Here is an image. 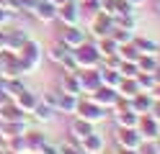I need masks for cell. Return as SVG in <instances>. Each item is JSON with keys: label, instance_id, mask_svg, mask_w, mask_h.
<instances>
[{"label": "cell", "instance_id": "cell-1", "mask_svg": "<svg viewBox=\"0 0 160 154\" xmlns=\"http://www.w3.org/2000/svg\"><path fill=\"white\" fill-rule=\"evenodd\" d=\"M18 59H21L26 75H34V72H39L42 64H44V46L39 44L36 39H28L26 44L18 49Z\"/></svg>", "mask_w": 160, "mask_h": 154}, {"label": "cell", "instance_id": "cell-2", "mask_svg": "<svg viewBox=\"0 0 160 154\" xmlns=\"http://www.w3.org/2000/svg\"><path fill=\"white\" fill-rule=\"evenodd\" d=\"M72 59H75L78 69H93V67H101V62H103L96 41H83L78 49H72Z\"/></svg>", "mask_w": 160, "mask_h": 154}, {"label": "cell", "instance_id": "cell-3", "mask_svg": "<svg viewBox=\"0 0 160 154\" xmlns=\"http://www.w3.org/2000/svg\"><path fill=\"white\" fill-rule=\"evenodd\" d=\"M75 116H80V118H85V121H91L93 126H96V123H101V121H106V118H108V110H106L103 105H98L96 100H91L88 95H80V100H78V110H75Z\"/></svg>", "mask_w": 160, "mask_h": 154}, {"label": "cell", "instance_id": "cell-4", "mask_svg": "<svg viewBox=\"0 0 160 154\" xmlns=\"http://www.w3.org/2000/svg\"><path fill=\"white\" fill-rule=\"evenodd\" d=\"M114 31V18L103 13V10H98V13L93 16H88V34L96 36V39H101V36H108Z\"/></svg>", "mask_w": 160, "mask_h": 154}, {"label": "cell", "instance_id": "cell-5", "mask_svg": "<svg viewBox=\"0 0 160 154\" xmlns=\"http://www.w3.org/2000/svg\"><path fill=\"white\" fill-rule=\"evenodd\" d=\"M108 113H111V118H114V123H116L119 128H137V121H139V116H137V113L127 105L124 100L119 103L116 108H111Z\"/></svg>", "mask_w": 160, "mask_h": 154}, {"label": "cell", "instance_id": "cell-6", "mask_svg": "<svg viewBox=\"0 0 160 154\" xmlns=\"http://www.w3.org/2000/svg\"><path fill=\"white\" fill-rule=\"evenodd\" d=\"M78 82H80V92L83 95H91L101 87V69L93 67V69H78Z\"/></svg>", "mask_w": 160, "mask_h": 154}, {"label": "cell", "instance_id": "cell-7", "mask_svg": "<svg viewBox=\"0 0 160 154\" xmlns=\"http://www.w3.org/2000/svg\"><path fill=\"white\" fill-rule=\"evenodd\" d=\"M57 21H59L62 26H80V21H83V13H80L78 0H70V3L59 5V8H57Z\"/></svg>", "mask_w": 160, "mask_h": 154}, {"label": "cell", "instance_id": "cell-8", "mask_svg": "<svg viewBox=\"0 0 160 154\" xmlns=\"http://www.w3.org/2000/svg\"><path fill=\"white\" fill-rule=\"evenodd\" d=\"M114 141H116V149H139L142 147V136L137 133V128H119L116 126Z\"/></svg>", "mask_w": 160, "mask_h": 154}, {"label": "cell", "instance_id": "cell-9", "mask_svg": "<svg viewBox=\"0 0 160 154\" xmlns=\"http://www.w3.org/2000/svg\"><path fill=\"white\" fill-rule=\"evenodd\" d=\"M88 98L96 100L98 105H103L106 110H111V108H116L119 103H122V95H119V90H116V87H106V85H101L96 92H91Z\"/></svg>", "mask_w": 160, "mask_h": 154}, {"label": "cell", "instance_id": "cell-10", "mask_svg": "<svg viewBox=\"0 0 160 154\" xmlns=\"http://www.w3.org/2000/svg\"><path fill=\"white\" fill-rule=\"evenodd\" d=\"M59 41H62L65 46L70 49H78L83 41H88V31L85 28H80V26H62V31H59Z\"/></svg>", "mask_w": 160, "mask_h": 154}, {"label": "cell", "instance_id": "cell-11", "mask_svg": "<svg viewBox=\"0 0 160 154\" xmlns=\"http://www.w3.org/2000/svg\"><path fill=\"white\" fill-rule=\"evenodd\" d=\"M137 133L142 136V141H152L160 136V121L155 116H150V113H145V116H139L137 121Z\"/></svg>", "mask_w": 160, "mask_h": 154}, {"label": "cell", "instance_id": "cell-12", "mask_svg": "<svg viewBox=\"0 0 160 154\" xmlns=\"http://www.w3.org/2000/svg\"><path fill=\"white\" fill-rule=\"evenodd\" d=\"M0 77L8 80V77H26V69L21 64V59H18V54H8L3 57V64H0Z\"/></svg>", "mask_w": 160, "mask_h": 154}, {"label": "cell", "instance_id": "cell-13", "mask_svg": "<svg viewBox=\"0 0 160 154\" xmlns=\"http://www.w3.org/2000/svg\"><path fill=\"white\" fill-rule=\"evenodd\" d=\"M72 121H70V126H67V131H70V139H72L75 144L78 141H83L88 133H93L96 131V126L91 121H85V118H80V116H70Z\"/></svg>", "mask_w": 160, "mask_h": 154}, {"label": "cell", "instance_id": "cell-14", "mask_svg": "<svg viewBox=\"0 0 160 154\" xmlns=\"http://www.w3.org/2000/svg\"><path fill=\"white\" fill-rule=\"evenodd\" d=\"M129 108H132L137 116H145V113H150L152 110V103H155V95L152 92H137L134 98H129V100H124Z\"/></svg>", "mask_w": 160, "mask_h": 154}, {"label": "cell", "instance_id": "cell-15", "mask_svg": "<svg viewBox=\"0 0 160 154\" xmlns=\"http://www.w3.org/2000/svg\"><path fill=\"white\" fill-rule=\"evenodd\" d=\"M78 147H80L83 154H101V152H106V139L93 131V133H88L83 141H78Z\"/></svg>", "mask_w": 160, "mask_h": 154}, {"label": "cell", "instance_id": "cell-16", "mask_svg": "<svg viewBox=\"0 0 160 154\" xmlns=\"http://www.w3.org/2000/svg\"><path fill=\"white\" fill-rule=\"evenodd\" d=\"M31 16L39 21V23H52V21H57V5L49 3V0H39L36 8L31 10Z\"/></svg>", "mask_w": 160, "mask_h": 154}, {"label": "cell", "instance_id": "cell-17", "mask_svg": "<svg viewBox=\"0 0 160 154\" xmlns=\"http://www.w3.org/2000/svg\"><path fill=\"white\" fill-rule=\"evenodd\" d=\"M57 90L59 92H70V95H83L80 92V82H78V75L75 72H62V75L57 77Z\"/></svg>", "mask_w": 160, "mask_h": 154}, {"label": "cell", "instance_id": "cell-18", "mask_svg": "<svg viewBox=\"0 0 160 154\" xmlns=\"http://www.w3.org/2000/svg\"><path fill=\"white\" fill-rule=\"evenodd\" d=\"M39 100H42V98H39L34 90H28V87H23V90H21V92H18V95L13 98V103H16V105L26 113V116H31V110L36 108V103H39Z\"/></svg>", "mask_w": 160, "mask_h": 154}, {"label": "cell", "instance_id": "cell-19", "mask_svg": "<svg viewBox=\"0 0 160 154\" xmlns=\"http://www.w3.org/2000/svg\"><path fill=\"white\" fill-rule=\"evenodd\" d=\"M78 95H70V92H59L57 90V103H54V110L57 113H65V116H75L78 110Z\"/></svg>", "mask_w": 160, "mask_h": 154}, {"label": "cell", "instance_id": "cell-20", "mask_svg": "<svg viewBox=\"0 0 160 154\" xmlns=\"http://www.w3.org/2000/svg\"><path fill=\"white\" fill-rule=\"evenodd\" d=\"M70 54H72V49H70V46H65V44H62L59 39H57L54 44H52V46H49V49L44 51V57H47L49 62H52V64H57V67L62 64V62H65V59H67Z\"/></svg>", "mask_w": 160, "mask_h": 154}, {"label": "cell", "instance_id": "cell-21", "mask_svg": "<svg viewBox=\"0 0 160 154\" xmlns=\"http://www.w3.org/2000/svg\"><path fill=\"white\" fill-rule=\"evenodd\" d=\"M28 128V121H0V136L5 141L11 136H18V133H23Z\"/></svg>", "mask_w": 160, "mask_h": 154}, {"label": "cell", "instance_id": "cell-22", "mask_svg": "<svg viewBox=\"0 0 160 154\" xmlns=\"http://www.w3.org/2000/svg\"><path fill=\"white\" fill-rule=\"evenodd\" d=\"M23 139H26V147H28V152H39V149H42L44 144L49 141V136H47V133L36 131V128H26V131H23Z\"/></svg>", "mask_w": 160, "mask_h": 154}, {"label": "cell", "instance_id": "cell-23", "mask_svg": "<svg viewBox=\"0 0 160 154\" xmlns=\"http://www.w3.org/2000/svg\"><path fill=\"white\" fill-rule=\"evenodd\" d=\"M26 118H28V116L16 105L13 100H8V103L0 105V121H26Z\"/></svg>", "mask_w": 160, "mask_h": 154}, {"label": "cell", "instance_id": "cell-24", "mask_svg": "<svg viewBox=\"0 0 160 154\" xmlns=\"http://www.w3.org/2000/svg\"><path fill=\"white\" fill-rule=\"evenodd\" d=\"M132 44L139 49V54H155V57H160V44H158V41H152V39H142V36L134 34Z\"/></svg>", "mask_w": 160, "mask_h": 154}, {"label": "cell", "instance_id": "cell-25", "mask_svg": "<svg viewBox=\"0 0 160 154\" xmlns=\"http://www.w3.org/2000/svg\"><path fill=\"white\" fill-rule=\"evenodd\" d=\"M158 64H160V57H155V54H139V59H137V69L145 72V75H155Z\"/></svg>", "mask_w": 160, "mask_h": 154}, {"label": "cell", "instance_id": "cell-26", "mask_svg": "<svg viewBox=\"0 0 160 154\" xmlns=\"http://www.w3.org/2000/svg\"><path fill=\"white\" fill-rule=\"evenodd\" d=\"M31 116H34L36 121H44V123H49V121H52V118L57 116V110H54L52 105H47L44 100H39V103H36V108L31 110Z\"/></svg>", "mask_w": 160, "mask_h": 154}, {"label": "cell", "instance_id": "cell-27", "mask_svg": "<svg viewBox=\"0 0 160 154\" xmlns=\"http://www.w3.org/2000/svg\"><path fill=\"white\" fill-rule=\"evenodd\" d=\"M98 69H101V85H106V87H119V82H122L119 69H114V67H98Z\"/></svg>", "mask_w": 160, "mask_h": 154}, {"label": "cell", "instance_id": "cell-28", "mask_svg": "<svg viewBox=\"0 0 160 154\" xmlns=\"http://www.w3.org/2000/svg\"><path fill=\"white\" fill-rule=\"evenodd\" d=\"M116 57L122 59V62H137L139 59V49L129 41V44H122V46L116 49Z\"/></svg>", "mask_w": 160, "mask_h": 154}, {"label": "cell", "instance_id": "cell-29", "mask_svg": "<svg viewBox=\"0 0 160 154\" xmlns=\"http://www.w3.org/2000/svg\"><path fill=\"white\" fill-rule=\"evenodd\" d=\"M96 46H98V51H101V57H111V54H116V49H119V44H116L111 36L96 39Z\"/></svg>", "mask_w": 160, "mask_h": 154}, {"label": "cell", "instance_id": "cell-30", "mask_svg": "<svg viewBox=\"0 0 160 154\" xmlns=\"http://www.w3.org/2000/svg\"><path fill=\"white\" fill-rule=\"evenodd\" d=\"M137 85H139V90H142V92H152L155 85H158V77H155V75H145V72H139V75H137Z\"/></svg>", "mask_w": 160, "mask_h": 154}, {"label": "cell", "instance_id": "cell-31", "mask_svg": "<svg viewBox=\"0 0 160 154\" xmlns=\"http://www.w3.org/2000/svg\"><path fill=\"white\" fill-rule=\"evenodd\" d=\"M114 28L134 31V28H137V18H134V16H114Z\"/></svg>", "mask_w": 160, "mask_h": 154}, {"label": "cell", "instance_id": "cell-32", "mask_svg": "<svg viewBox=\"0 0 160 154\" xmlns=\"http://www.w3.org/2000/svg\"><path fill=\"white\" fill-rule=\"evenodd\" d=\"M108 36H111V39L116 41V44L122 46V44H129V41L134 39V31H127V28H114Z\"/></svg>", "mask_w": 160, "mask_h": 154}, {"label": "cell", "instance_id": "cell-33", "mask_svg": "<svg viewBox=\"0 0 160 154\" xmlns=\"http://www.w3.org/2000/svg\"><path fill=\"white\" fill-rule=\"evenodd\" d=\"M119 75H122V77H137L139 75V69H137V62H122V59H119Z\"/></svg>", "mask_w": 160, "mask_h": 154}, {"label": "cell", "instance_id": "cell-34", "mask_svg": "<svg viewBox=\"0 0 160 154\" xmlns=\"http://www.w3.org/2000/svg\"><path fill=\"white\" fill-rule=\"evenodd\" d=\"M0 51H8L13 54V44H11V31L5 26H0Z\"/></svg>", "mask_w": 160, "mask_h": 154}, {"label": "cell", "instance_id": "cell-35", "mask_svg": "<svg viewBox=\"0 0 160 154\" xmlns=\"http://www.w3.org/2000/svg\"><path fill=\"white\" fill-rule=\"evenodd\" d=\"M57 149H59V154H83L80 152V147L70 139V141H65V144H57Z\"/></svg>", "mask_w": 160, "mask_h": 154}, {"label": "cell", "instance_id": "cell-36", "mask_svg": "<svg viewBox=\"0 0 160 154\" xmlns=\"http://www.w3.org/2000/svg\"><path fill=\"white\" fill-rule=\"evenodd\" d=\"M39 0H16V5H18V13H31V10L36 8Z\"/></svg>", "mask_w": 160, "mask_h": 154}, {"label": "cell", "instance_id": "cell-37", "mask_svg": "<svg viewBox=\"0 0 160 154\" xmlns=\"http://www.w3.org/2000/svg\"><path fill=\"white\" fill-rule=\"evenodd\" d=\"M0 8L8 10V13H13V16H18V5H16V0H0Z\"/></svg>", "mask_w": 160, "mask_h": 154}, {"label": "cell", "instance_id": "cell-38", "mask_svg": "<svg viewBox=\"0 0 160 154\" xmlns=\"http://www.w3.org/2000/svg\"><path fill=\"white\" fill-rule=\"evenodd\" d=\"M39 154H59V149L54 147V144H52V141H47V144H44V147H42V149H39Z\"/></svg>", "mask_w": 160, "mask_h": 154}, {"label": "cell", "instance_id": "cell-39", "mask_svg": "<svg viewBox=\"0 0 160 154\" xmlns=\"http://www.w3.org/2000/svg\"><path fill=\"white\" fill-rule=\"evenodd\" d=\"M13 18H16L13 13H8V10H3V8H0V26H8Z\"/></svg>", "mask_w": 160, "mask_h": 154}, {"label": "cell", "instance_id": "cell-40", "mask_svg": "<svg viewBox=\"0 0 160 154\" xmlns=\"http://www.w3.org/2000/svg\"><path fill=\"white\" fill-rule=\"evenodd\" d=\"M150 116H155L158 121H160V100L155 98V103H152V110H150Z\"/></svg>", "mask_w": 160, "mask_h": 154}, {"label": "cell", "instance_id": "cell-41", "mask_svg": "<svg viewBox=\"0 0 160 154\" xmlns=\"http://www.w3.org/2000/svg\"><path fill=\"white\" fill-rule=\"evenodd\" d=\"M116 154H139V149H116Z\"/></svg>", "mask_w": 160, "mask_h": 154}, {"label": "cell", "instance_id": "cell-42", "mask_svg": "<svg viewBox=\"0 0 160 154\" xmlns=\"http://www.w3.org/2000/svg\"><path fill=\"white\" fill-rule=\"evenodd\" d=\"M127 3H129V5H134V8H139V5H145L147 0H127Z\"/></svg>", "mask_w": 160, "mask_h": 154}, {"label": "cell", "instance_id": "cell-43", "mask_svg": "<svg viewBox=\"0 0 160 154\" xmlns=\"http://www.w3.org/2000/svg\"><path fill=\"white\" fill-rule=\"evenodd\" d=\"M152 95H155V98L160 100V82H158V85H155V90H152Z\"/></svg>", "mask_w": 160, "mask_h": 154}, {"label": "cell", "instance_id": "cell-44", "mask_svg": "<svg viewBox=\"0 0 160 154\" xmlns=\"http://www.w3.org/2000/svg\"><path fill=\"white\" fill-rule=\"evenodd\" d=\"M49 3H54V5L59 8V5H65V3H70V0H49Z\"/></svg>", "mask_w": 160, "mask_h": 154}, {"label": "cell", "instance_id": "cell-45", "mask_svg": "<svg viewBox=\"0 0 160 154\" xmlns=\"http://www.w3.org/2000/svg\"><path fill=\"white\" fill-rule=\"evenodd\" d=\"M152 144H155V152L160 154V136H158V139H152Z\"/></svg>", "mask_w": 160, "mask_h": 154}, {"label": "cell", "instance_id": "cell-46", "mask_svg": "<svg viewBox=\"0 0 160 154\" xmlns=\"http://www.w3.org/2000/svg\"><path fill=\"white\" fill-rule=\"evenodd\" d=\"M152 8H155V13L160 16V0H155V3H152Z\"/></svg>", "mask_w": 160, "mask_h": 154}, {"label": "cell", "instance_id": "cell-47", "mask_svg": "<svg viewBox=\"0 0 160 154\" xmlns=\"http://www.w3.org/2000/svg\"><path fill=\"white\" fill-rule=\"evenodd\" d=\"M0 95H3V77H0Z\"/></svg>", "mask_w": 160, "mask_h": 154}, {"label": "cell", "instance_id": "cell-48", "mask_svg": "<svg viewBox=\"0 0 160 154\" xmlns=\"http://www.w3.org/2000/svg\"><path fill=\"white\" fill-rule=\"evenodd\" d=\"M28 154H39V152H28Z\"/></svg>", "mask_w": 160, "mask_h": 154}, {"label": "cell", "instance_id": "cell-49", "mask_svg": "<svg viewBox=\"0 0 160 154\" xmlns=\"http://www.w3.org/2000/svg\"><path fill=\"white\" fill-rule=\"evenodd\" d=\"M101 154H103V152H101Z\"/></svg>", "mask_w": 160, "mask_h": 154}]
</instances>
